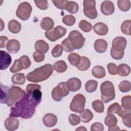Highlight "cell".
<instances>
[{"label": "cell", "mask_w": 131, "mask_h": 131, "mask_svg": "<svg viewBox=\"0 0 131 131\" xmlns=\"http://www.w3.org/2000/svg\"><path fill=\"white\" fill-rule=\"evenodd\" d=\"M41 97L42 93L39 89L30 93L24 90L23 97L11 108L9 116L25 119H30L35 112L36 107L41 102Z\"/></svg>", "instance_id": "obj_1"}, {"label": "cell", "mask_w": 131, "mask_h": 131, "mask_svg": "<svg viewBox=\"0 0 131 131\" xmlns=\"http://www.w3.org/2000/svg\"><path fill=\"white\" fill-rule=\"evenodd\" d=\"M53 72V68L52 64L47 63L28 73L26 78L29 81L38 83L48 79L51 76Z\"/></svg>", "instance_id": "obj_2"}, {"label": "cell", "mask_w": 131, "mask_h": 131, "mask_svg": "<svg viewBox=\"0 0 131 131\" xmlns=\"http://www.w3.org/2000/svg\"><path fill=\"white\" fill-rule=\"evenodd\" d=\"M127 44L126 39L122 36L115 38L112 41V47L111 50L112 57L116 60L121 59L124 56V49Z\"/></svg>", "instance_id": "obj_3"}, {"label": "cell", "mask_w": 131, "mask_h": 131, "mask_svg": "<svg viewBox=\"0 0 131 131\" xmlns=\"http://www.w3.org/2000/svg\"><path fill=\"white\" fill-rule=\"evenodd\" d=\"M100 92L101 99L104 103H108L115 98L114 86L110 81H105L101 84Z\"/></svg>", "instance_id": "obj_4"}, {"label": "cell", "mask_w": 131, "mask_h": 131, "mask_svg": "<svg viewBox=\"0 0 131 131\" xmlns=\"http://www.w3.org/2000/svg\"><path fill=\"white\" fill-rule=\"evenodd\" d=\"M24 90L19 86L13 85L9 88L7 92L6 104L8 106H12L23 97Z\"/></svg>", "instance_id": "obj_5"}, {"label": "cell", "mask_w": 131, "mask_h": 131, "mask_svg": "<svg viewBox=\"0 0 131 131\" xmlns=\"http://www.w3.org/2000/svg\"><path fill=\"white\" fill-rule=\"evenodd\" d=\"M70 92L68 89L66 82H61L59 83L52 91L51 95L53 99L56 101H60L63 97L69 95Z\"/></svg>", "instance_id": "obj_6"}, {"label": "cell", "mask_w": 131, "mask_h": 131, "mask_svg": "<svg viewBox=\"0 0 131 131\" xmlns=\"http://www.w3.org/2000/svg\"><path fill=\"white\" fill-rule=\"evenodd\" d=\"M68 38L74 50L80 49L84 45L85 38L82 34L77 30L72 31L68 36Z\"/></svg>", "instance_id": "obj_7"}, {"label": "cell", "mask_w": 131, "mask_h": 131, "mask_svg": "<svg viewBox=\"0 0 131 131\" xmlns=\"http://www.w3.org/2000/svg\"><path fill=\"white\" fill-rule=\"evenodd\" d=\"M67 29L61 26H57L55 28L47 31L45 34L48 39L51 41H55L62 37L67 33Z\"/></svg>", "instance_id": "obj_8"}, {"label": "cell", "mask_w": 131, "mask_h": 131, "mask_svg": "<svg viewBox=\"0 0 131 131\" xmlns=\"http://www.w3.org/2000/svg\"><path fill=\"white\" fill-rule=\"evenodd\" d=\"M85 98L81 94H78L74 96L70 105L71 111L80 113L84 108Z\"/></svg>", "instance_id": "obj_9"}, {"label": "cell", "mask_w": 131, "mask_h": 131, "mask_svg": "<svg viewBox=\"0 0 131 131\" xmlns=\"http://www.w3.org/2000/svg\"><path fill=\"white\" fill-rule=\"evenodd\" d=\"M32 11L31 5L27 2H24L18 5L16 11V15L19 19L25 21L30 18Z\"/></svg>", "instance_id": "obj_10"}, {"label": "cell", "mask_w": 131, "mask_h": 131, "mask_svg": "<svg viewBox=\"0 0 131 131\" xmlns=\"http://www.w3.org/2000/svg\"><path fill=\"white\" fill-rule=\"evenodd\" d=\"M83 13L88 18L94 19L98 16L96 9V1L94 0H84L83 2Z\"/></svg>", "instance_id": "obj_11"}, {"label": "cell", "mask_w": 131, "mask_h": 131, "mask_svg": "<svg viewBox=\"0 0 131 131\" xmlns=\"http://www.w3.org/2000/svg\"><path fill=\"white\" fill-rule=\"evenodd\" d=\"M1 56V70H6L11 64L12 59L10 55L7 52L3 50L0 51Z\"/></svg>", "instance_id": "obj_12"}, {"label": "cell", "mask_w": 131, "mask_h": 131, "mask_svg": "<svg viewBox=\"0 0 131 131\" xmlns=\"http://www.w3.org/2000/svg\"><path fill=\"white\" fill-rule=\"evenodd\" d=\"M101 12L105 15H110L115 12L113 3L110 1H104L101 4Z\"/></svg>", "instance_id": "obj_13"}, {"label": "cell", "mask_w": 131, "mask_h": 131, "mask_svg": "<svg viewBox=\"0 0 131 131\" xmlns=\"http://www.w3.org/2000/svg\"><path fill=\"white\" fill-rule=\"evenodd\" d=\"M19 125V120L14 118V117H11L7 118L4 122V125L6 129L9 131H12L17 129L18 128Z\"/></svg>", "instance_id": "obj_14"}, {"label": "cell", "mask_w": 131, "mask_h": 131, "mask_svg": "<svg viewBox=\"0 0 131 131\" xmlns=\"http://www.w3.org/2000/svg\"><path fill=\"white\" fill-rule=\"evenodd\" d=\"M42 122L44 125L46 127H52L56 124L57 117L52 113H48L43 117Z\"/></svg>", "instance_id": "obj_15"}, {"label": "cell", "mask_w": 131, "mask_h": 131, "mask_svg": "<svg viewBox=\"0 0 131 131\" xmlns=\"http://www.w3.org/2000/svg\"><path fill=\"white\" fill-rule=\"evenodd\" d=\"M67 86L70 91L76 92L78 91L81 86V80L76 77L69 79L66 82Z\"/></svg>", "instance_id": "obj_16"}, {"label": "cell", "mask_w": 131, "mask_h": 131, "mask_svg": "<svg viewBox=\"0 0 131 131\" xmlns=\"http://www.w3.org/2000/svg\"><path fill=\"white\" fill-rule=\"evenodd\" d=\"M94 31L98 35L104 36L108 32V28L106 25L102 22H98L95 24L93 27Z\"/></svg>", "instance_id": "obj_17"}, {"label": "cell", "mask_w": 131, "mask_h": 131, "mask_svg": "<svg viewBox=\"0 0 131 131\" xmlns=\"http://www.w3.org/2000/svg\"><path fill=\"white\" fill-rule=\"evenodd\" d=\"M6 47L7 51L9 53L15 54L19 51L20 48V45L17 40L12 39L8 41Z\"/></svg>", "instance_id": "obj_18"}, {"label": "cell", "mask_w": 131, "mask_h": 131, "mask_svg": "<svg viewBox=\"0 0 131 131\" xmlns=\"http://www.w3.org/2000/svg\"><path fill=\"white\" fill-rule=\"evenodd\" d=\"M94 47L97 52L103 53L106 51L107 48V43L103 39H98L95 41Z\"/></svg>", "instance_id": "obj_19"}, {"label": "cell", "mask_w": 131, "mask_h": 131, "mask_svg": "<svg viewBox=\"0 0 131 131\" xmlns=\"http://www.w3.org/2000/svg\"><path fill=\"white\" fill-rule=\"evenodd\" d=\"M35 49L36 51L45 54L46 53L49 49V46L48 43H47L43 40H38L35 43Z\"/></svg>", "instance_id": "obj_20"}, {"label": "cell", "mask_w": 131, "mask_h": 131, "mask_svg": "<svg viewBox=\"0 0 131 131\" xmlns=\"http://www.w3.org/2000/svg\"><path fill=\"white\" fill-rule=\"evenodd\" d=\"M8 28L10 32L13 34H17L20 31L21 25L16 20L11 19L8 23Z\"/></svg>", "instance_id": "obj_21"}, {"label": "cell", "mask_w": 131, "mask_h": 131, "mask_svg": "<svg viewBox=\"0 0 131 131\" xmlns=\"http://www.w3.org/2000/svg\"><path fill=\"white\" fill-rule=\"evenodd\" d=\"M79 117L80 121L82 122L88 123L92 120L93 118V114L90 110L85 109L80 113Z\"/></svg>", "instance_id": "obj_22"}, {"label": "cell", "mask_w": 131, "mask_h": 131, "mask_svg": "<svg viewBox=\"0 0 131 131\" xmlns=\"http://www.w3.org/2000/svg\"><path fill=\"white\" fill-rule=\"evenodd\" d=\"M130 72V68L128 65L125 63H121L117 69V74L121 76H127Z\"/></svg>", "instance_id": "obj_23"}, {"label": "cell", "mask_w": 131, "mask_h": 131, "mask_svg": "<svg viewBox=\"0 0 131 131\" xmlns=\"http://www.w3.org/2000/svg\"><path fill=\"white\" fill-rule=\"evenodd\" d=\"M54 22L53 19L49 17H43L40 23V27L41 29L45 30H49L53 28Z\"/></svg>", "instance_id": "obj_24"}, {"label": "cell", "mask_w": 131, "mask_h": 131, "mask_svg": "<svg viewBox=\"0 0 131 131\" xmlns=\"http://www.w3.org/2000/svg\"><path fill=\"white\" fill-rule=\"evenodd\" d=\"M93 76L97 78H102L106 74L104 68L101 66H96L94 67L92 71Z\"/></svg>", "instance_id": "obj_25"}, {"label": "cell", "mask_w": 131, "mask_h": 131, "mask_svg": "<svg viewBox=\"0 0 131 131\" xmlns=\"http://www.w3.org/2000/svg\"><path fill=\"white\" fill-rule=\"evenodd\" d=\"M90 66L91 61L90 59L85 56H81L80 61L76 67L79 70L84 71L88 70L90 67Z\"/></svg>", "instance_id": "obj_26"}, {"label": "cell", "mask_w": 131, "mask_h": 131, "mask_svg": "<svg viewBox=\"0 0 131 131\" xmlns=\"http://www.w3.org/2000/svg\"><path fill=\"white\" fill-rule=\"evenodd\" d=\"M11 81L14 84L23 85L26 81V77L24 73H16L11 78Z\"/></svg>", "instance_id": "obj_27"}, {"label": "cell", "mask_w": 131, "mask_h": 131, "mask_svg": "<svg viewBox=\"0 0 131 131\" xmlns=\"http://www.w3.org/2000/svg\"><path fill=\"white\" fill-rule=\"evenodd\" d=\"M65 9L71 14H75L79 10V5L75 2L68 1Z\"/></svg>", "instance_id": "obj_28"}, {"label": "cell", "mask_w": 131, "mask_h": 131, "mask_svg": "<svg viewBox=\"0 0 131 131\" xmlns=\"http://www.w3.org/2000/svg\"><path fill=\"white\" fill-rule=\"evenodd\" d=\"M53 68L58 73H63L67 70L68 66L64 61L59 60L54 63Z\"/></svg>", "instance_id": "obj_29"}, {"label": "cell", "mask_w": 131, "mask_h": 131, "mask_svg": "<svg viewBox=\"0 0 131 131\" xmlns=\"http://www.w3.org/2000/svg\"><path fill=\"white\" fill-rule=\"evenodd\" d=\"M80 59L81 56L76 53H72L68 55V60L70 63L73 66L77 67L79 64Z\"/></svg>", "instance_id": "obj_30"}, {"label": "cell", "mask_w": 131, "mask_h": 131, "mask_svg": "<svg viewBox=\"0 0 131 131\" xmlns=\"http://www.w3.org/2000/svg\"><path fill=\"white\" fill-rule=\"evenodd\" d=\"M104 123L108 127L114 126L117 123V119L114 114H107L105 118Z\"/></svg>", "instance_id": "obj_31"}, {"label": "cell", "mask_w": 131, "mask_h": 131, "mask_svg": "<svg viewBox=\"0 0 131 131\" xmlns=\"http://www.w3.org/2000/svg\"><path fill=\"white\" fill-rule=\"evenodd\" d=\"M117 5L119 9L123 12H126L130 8V2L129 0H118Z\"/></svg>", "instance_id": "obj_32"}, {"label": "cell", "mask_w": 131, "mask_h": 131, "mask_svg": "<svg viewBox=\"0 0 131 131\" xmlns=\"http://www.w3.org/2000/svg\"><path fill=\"white\" fill-rule=\"evenodd\" d=\"M24 69V67L21 61L19 59H15L13 64L10 69V71L11 73H15L21 71Z\"/></svg>", "instance_id": "obj_33"}, {"label": "cell", "mask_w": 131, "mask_h": 131, "mask_svg": "<svg viewBox=\"0 0 131 131\" xmlns=\"http://www.w3.org/2000/svg\"><path fill=\"white\" fill-rule=\"evenodd\" d=\"M98 85V82L94 80H90L88 81L85 85V91L88 93H93L95 92Z\"/></svg>", "instance_id": "obj_34"}, {"label": "cell", "mask_w": 131, "mask_h": 131, "mask_svg": "<svg viewBox=\"0 0 131 131\" xmlns=\"http://www.w3.org/2000/svg\"><path fill=\"white\" fill-rule=\"evenodd\" d=\"M93 110L98 113H102L104 112V106L102 101L99 100H94L92 104Z\"/></svg>", "instance_id": "obj_35"}, {"label": "cell", "mask_w": 131, "mask_h": 131, "mask_svg": "<svg viewBox=\"0 0 131 131\" xmlns=\"http://www.w3.org/2000/svg\"><path fill=\"white\" fill-rule=\"evenodd\" d=\"M79 27L84 32H89L92 29V25L85 20H81L79 23Z\"/></svg>", "instance_id": "obj_36"}, {"label": "cell", "mask_w": 131, "mask_h": 131, "mask_svg": "<svg viewBox=\"0 0 131 131\" xmlns=\"http://www.w3.org/2000/svg\"><path fill=\"white\" fill-rule=\"evenodd\" d=\"M131 25L130 20H126L124 21L121 26V32L126 35H130V27Z\"/></svg>", "instance_id": "obj_37"}, {"label": "cell", "mask_w": 131, "mask_h": 131, "mask_svg": "<svg viewBox=\"0 0 131 131\" xmlns=\"http://www.w3.org/2000/svg\"><path fill=\"white\" fill-rule=\"evenodd\" d=\"M119 89L121 92L126 93L130 91L131 89V84L129 81L124 80L121 81L118 85Z\"/></svg>", "instance_id": "obj_38"}, {"label": "cell", "mask_w": 131, "mask_h": 131, "mask_svg": "<svg viewBox=\"0 0 131 131\" xmlns=\"http://www.w3.org/2000/svg\"><path fill=\"white\" fill-rule=\"evenodd\" d=\"M62 20L67 26H72L76 22V18L72 15H66L63 17Z\"/></svg>", "instance_id": "obj_39"}, {"label": "cell", "mask_w": 131, "mask_h": 131, "mask_svg": "<svg viewBox=\"0 0 131 131\" xmlns=\"http://www.w3.org/2000/svg\"><path fill=\"white\" fill-rule=\"evenodd\" d=\"M121 108V106L118 103H114L111 104L107 109V114H118Z\"/></svg>", "instance_id": "obj_40"}, {"label": "cell", "mask_w": 131, "mask_h": 131, "mask_svg": "<svg viewBox=\"0 0 131 131\" xmlns=\"http://www.w3.org/2000/svg\"><path fill=\"white\" fill-rule=\"evenodd\" d=\"M61 47L62 49L67 52H72L74 49L73 47L71 41L69 39L68 37L63 39L61 42Z\"/></svg>", "instance_id": "obj_41"}, {"label": "cell", "mask_w": 131, "mask_h": 131, "mask_svg": "<svg viewBox=\"0 0 131 131\" xmlns=\"http://www.w3.org/2000/svg\"><path fill=\"white\" fill-rule=\"evenodd\" d=\"M122 107L125 109L130 110L131 108V96L129 95L123 96L121 99Z\"/></svg>", "instance_id": "obj_42"}, {"label": "cell", "mask_w": 131, "mask_h": 131, "mask_svg": "<svg viewBox=\"0 0 131 131\" xmlns=\"http://www.w3.org/2000/svg\"><path fill=\"white\" fill-rule=\"evenodd\" d=\"M63 49L61 46L59 44L56 45L52 49L51 54L53 57H58L62 54Z\"/></svg>", "instance_id": "obj_43"}, {"label": "cell", "mask_w": 131, "mask_h": 131, "mask_svg": "<svg viewBox=\"0 0 131 131\" xmlns=\"http://www.w3.org/2000/svg\"><path fill=\"white\" fill-rule=\"evenodd\" d=\"M1 103L4 104L6 103L7 99V92L9 88L6 86L3 85L2 84H1Z\"/></svg>", "instance_id": "obj_44"}, {"label": "cell", "mask_w": 131, "mask_h": 131, "mask_svg": "<svg viewBox=\"0 0 131 131\" xmlns=\"http://www.w3.org/2000/svg\"><path fill=\"white\" fill-rule=\"evenodd\" d=\"M69 121L71 125L75 126L80 123V119L79 116L76 114H72L69 117Z\"/></svg>", "instance_id": "obj_45"}, {"label": "cell", "mask_w": 131, "mask_h": 131, "mask_svg": "<svg viewBox=\"0 0 131 131\" xmlns=\"http://www.w3.org/2000/svg\"><path fill=\"white\" fill-rule=\"evenodd\" d=\"M36 7L41 10H47L48 8L49 4L47 0L44 1H34Z\"/></svg>", "instance_id": "obj_46"}, {"label": "cell", "mask_w": 131, "mask_h": 131, "mask_svg": "<svg viewBox=\"0 0 131 131\" xmlns=\"http://www.w3.org/2000/svg\"><path fill=\"white\" fill-rule=\"evenodd\" d=\"M67 0H52V2L57 8L61 10L65 9Z\"/></svg>", "instance_id": "obj_47"}, {"label": "cell", "mask_w": 131, "mask_h": 131, "mask_svg": "<svg viewBox=\"0 0 131 131\" xmlns=\"http://www.w3.org/2000/svg\"><path fill=\"white\" fill-rule=\"evenodd\" d=\"M19 59L21 61V62L23 63L24 69H25V70L27 69L30 67V66L31 64V62L30 61V58H29V57L28 56L23 55L19 58Z\"/></svg>", "instance_id": "obj_48"}, {"label": "cell", "mask_w": 131, "mask_h": 131, "mask_svg": "<svg viewBox=\"0 0 131 131\" xmlns=\"http://www.w3.org/2000/svg\"><path fill=\"white\" fill-rule=\"evenodd\" d=\"M122 122L123 124L128 128L131 127V113H128L122 117Z\"/></svg>", "instance_id": "obj_49"}, {"label": "cell", "mask_w": 131, "mask_h": 131, "mask_svg": "<svg viewBox=\"0 0 131 131\" xmlns=\"http://www.w3.org/2000/svg\"><path fill=\"white\" fill-rule=\"evenodd\" d=\"M33 57L35 61L36 62H40L45 59V56L44 54L35 51L33 54Z\"/></svg>", "instance_id": "obj_50"}, {"label": "cell", "mask_w": 131, "mask_h": 131, "mask_svg": "<svg viewBox=\"0 0 131 131\" xmlns=\"http://www.w3.org/2000/svg\"><path fill=\"white\" fill-rule=\"evenodd\" d=\"M107 68L108 69V73L112 75H116L117 74V66L116 64L114 63H109Z\"/></svg>", "instance_id": "obj_51"}, {"label": "cell", "mask_w": 131, "mask_h": 131, "mask_svg": "<svg viewBox=\"0 0 131 131\" xmlns=\"http://www.w3.org/2000/svg\"><path fill=\"white\" fill-rule=\"evenodd\" d=\"M103 130V125L100 122H95L92 124L91 127V131H102Z\"/></svg>", "instance_id": "obj_52"}, {"label": "cell", "mask_w": 131, "mask_h": 131, "mask_svg": "<svg viewBox=\"0 0 131 131\" xmlns=\"http://www.w3.org/2000/svg\"><path fill=\"white\" fill-rule=\"evenodd\" d=\"M36 89H41V86L39 84L29 83L26 87V91L27 93H30Z\"/></svg>", "instance_id": "obj_53"}, {"label": "cell", "mask_w": 131, "mask_h": 131, "mask_svg": "<svg viewBox=\"0 0 131 131\" xmlns=\"http://www.w3.org/2000/svg\"><path fill=\"white\" fill-rule=\"evenodd\" d=\"M8 42V38L6 36H1L0 37V48H3L7 46Z\"/></svg>", "instance_id": "obj_54"}, {"label": "cell", "mask_w": 131, "mask_h": 131, "mask_svg": "<svg viewBox=\"0 0 131 131\" xmlns=\"http://www.w3.org/2000/svg\"><path fill=\"white\" fill-rule=\"evenodd\" d=\"M130 113V110H126L123 107H121L120 111L119 112V113L117 114L119 117H122L123 116H124L125 115Z\"/></svg>", "instance_id": "obj_55"}, {"label": "cell", "mask_w": 131, "mask_h": 131, "mask_svg": "<svg viewBox=\"0 0 131 131\" xmlns=\"http://www.w3.org/2000/svg\"><path fill=\"white\" fill-rule=\"evenodd\" d=\"M108 131H112V130H120V128L117 125H115L112 127H109L108 129Z\"/></svg>", "instance_id": "obj_56"}, {"label": "cell", "mask_w": 131, "mask_h": 131, "mask_svg": "<svg viewBox=\"0 0 131 131\" xmlns=\"http://www.w3.org/2000/svg\"><path fill=\"white\" fill-rule=\"evenodd\" d=\"M77 130H84V131H86L87 129L86 128H85L84 126H79L78 128L76 129V131Z\"/></svg>", "instance_id": "obj_57"}]
</instances>
